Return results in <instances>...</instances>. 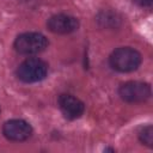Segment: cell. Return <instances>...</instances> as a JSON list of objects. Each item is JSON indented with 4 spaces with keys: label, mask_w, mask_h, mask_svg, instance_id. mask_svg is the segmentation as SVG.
<instances>
[{
    "label": "cell",
    "mask_w": 153,
    "mask_h": 153,
    "mask_svg": "<svg viewBox=\"0 0 153 153\" xmlns=\"http://www.w3.org/2000/svg\"><path fill=\"white\" fill-rule=\"evenodd\" d=\"M59 108L62 112V115L67 120H76L82 116L85 111V104L81 102L78 97L71 94V93H62L57 98Z\"/></svg>",
    "instance_id": "7"
},
{
    "label": "cell",
    "mask_w": 153,
    "mask_h": 153,
    "mask_svg": "<svg viewBox=\"0 0 153 153\" xmlns=\"http://www.w3.org/2000/svg\"><path fill=\"white\" fill-rule=\"evenodd\" d=\"M0 112H1V108H0Z\"/></svg>",
    "instance_id": "10"
},
{
    "label": "cell",
    "mask_w": 153,
    "mask_h": 153,
    "mask_svg": "<svg viewBox=\"0 0 153 153\" xmlns=\"http://www.w3.org/2000/svg\"><path fill=\"white\" fill-rule=\"evenodd\" d=\"M118 94L127 103H143L151 98V85L143 81H127L118 88Z\"/></svg>",
    "instance_id": "4"
},
{
    "label": "cell",
    "mask_w": 153,
    "mask_h": 153,
    "mask_svg": "<svg viewBox=\"0 0 153 153\" xmlns=\"http://www.w3.org/2000/svg\"><path fill=\"white\" fill-rule=\"evenodd\" d=\"M47 27L53 33L68 35L79 29V20L73 16H69L66 13H59V14L51 16L48 19Z\"/></svg>",
    "instance_id": "6"
},
{
    "label": "cell",
    "mask_w": 153,
    "mask_h": 153,
    "mask_svg": "<svg viewBox=\"0 0 153 153\" xmlns=\"http://www.w3.org/2000/svg\"><path fill=\"white\" fill-rule=\"evenodd\" d=\"M133 2L140 7H151L153 0H133Z\"/></svg>",
    "instance_id": "9"
},
{
    "label": "cell",
    "mask_w": 153,
    "mask_h": 153,
    "mask_svg": "<svg viewBox=\"0 0 153 153\" xmlns=\"http://www.w3.org/2000/svg\"><path fill=\"white\" fill-rule=\"evenodd\" d=\"M137 136H139V140L143 145H146L149 148L153 147V127H152V124H147V126L142 127L140 129Z\"/></svg>",
    "instance_id": "8"
},
{
    "label": "cell",
    "mask_w": 153,
    "mask_h": 153,
    "mask_svg": "<svg viewBox=\"0 0 153 153\" xmlns=\"http://www.w3.org/2000/svg\"><path fill=\"white\" fill-rule=\"evenodd\" d=\"M141 54L130 47H120L109 56V65L120 73H130L136 71L141 65Z\"/></svg>",
    "instance_id": "1"
},
{
    "label": "cell",
    "mask_w": 153,
    "mask_h": 153,
    "mask_svg": "<svg viewBox=\"0 0 153 153\" xmlns=\"http://www.w3.org/2000/svg\"><path fill=\"white\" fill-rule=\"evenodd\" d=\"M48 63L39 57H29L17 68V78L25 84H33L45 79L48 74Z\"/></svg>",
    "instance_id": "2"
},
{
    "label": "cell",
    "mask_w": 153,
    "mask_h": 153,
    "mask_svg": "<svg viewBox=\"0 0 153 153\" xmlns=\"http://www.w3.org/2000/svg\"><path fill=\"white\" fill-rule=\"evenodd\" d=\"M33 133V129L29 122L20 118H13L6 121L2 126V134L8 141L22 142L27 140Z\"/></svg>",
    "instance_id": "5"
},
{
    "label": "cell",
    "mask_w": 153,
    "mask_h": 153,
    "mask_svg": "<svg viewBox=\"0 0 153 153\" xmlns=\"http://www.w3.org/2000/svg\"><path fill=\"white\" fill-rule=\"evenodd\" d=\"M13 47L20 55H36L45 50L48 47V38L39 32H23L14 39Z\"/></svg>",
    "instance_id": "3"
}]
</instances>
